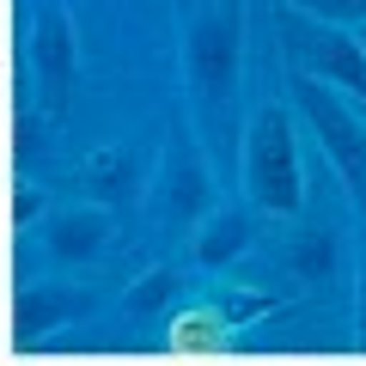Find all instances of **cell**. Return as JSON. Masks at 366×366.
<instances>
[{
	"label": "cell",
	"instance_id": "cell-2",
	"mask_svg": "<svg viewBox=\"0 0 366 366\" xmlns=\"http://www.w3.org/2000/svg\"><path fill=\"white\" fill-rule=\"evenodd\" d=\"M305 6H317V13L342 19V25H366V0H305Z\"/></svg>",
	"mask_w": 366,
	"mask_h": 366
},
{
	"label": "cell",
	"instance_id": "cell-1",
	"mask_svg": "<svg viewBox=\"0 0 366 366\" xmlns=\"http://www.w3.org/2000/svg\"><path fill=\"white\" fill-rule=\"evenodd\" d=\"M330 61L342 67V79H348V86L366 92V61H360V49H354V43H336V49H330Z\"/></svg>",
	"mask_w": 366,
	"mask_h": 366
}]
</instances>
